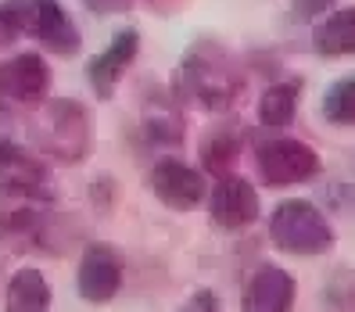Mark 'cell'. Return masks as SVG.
<instances>
[{"mask_svg": "<svg viewBox=\"0 0 355 312\" xmlns=\"http://www.w3.org/2000/svg\"><path fill=\"white\" fill-rule=\"evenodd\" d=\"M176 312H223V305H219V295L216 291H208V287H198L191 298H187Z\"/></svg>", "mask_w": 355, "mask_h": 312, "instance_id": "ffe728a7", "label": "cell"}, {"mask_svg": "<svg viewBox=\"0 0 355 312\" xmlns=\"http://www.w3.org/2000/svg\"><path fill=\"white\" fill-rule=\"evenodd\" d=\"M137 51H140V33L137 29H119L112 36V44L90 61V65H87V79H90V87H94L97 97H112L115 94L119 79L126 76V69L133 65Z\"/></svg>", "mask_w": 355, "mask_h": 312, "instance_id": "7c38bea8", "label": "cell"}, {"mask_svg": "<svg viewBox=\"0 0 355 312\" xmlns=\"http://www.w3.org/2000/svg\"><path fill=\"white\" fill-rule=\"evenodd\" d=\"M327 295H330L334 312H355V273H348V269L334 273Z\"/></svg>", "mask_w": 355, "mask_h": 312, "instance_id": "d6986e66", "label": "cell"}, {"mask_svg": "<svg viewBox=\"0 0 355 312\" xmlns=\"http://www.w3.org/2000/svg\"><path fill=\"white\" fill-rule=\"evenodd\" d=\"M76 291L90 305H108L122 291V259L112 244H90L79 255L76 269Z\"/></svg>", "mask_w": 355, "mask_h": 312, "instance_id": "8992f818", "label": "cell"}, {"mask_svg": "<svg viewBox=\"0 0 355 312\" xmlns=\"http://www.w3.org/2000/svg\"><path fill=\"white\" fill-rule=\"evenodd\" d=\"M151 194L173 212H191V208L205 201L208 183L194 165H187L180 158H162L151 169Z\"/></svg>", "mask_w": 355, "mask_h": 312, "instance_id": "ba28073f", "label": "cell"}, {"mask_svg": "<svg viewBox=\"0 0 355 312\" xmlns=\"http://www.w3.org/2000/svg\"><path fill=\"white\" fill-rule=\"evenodd\" d=\"M298 298V284L284 266L262 262L241 291V312H291Z\"/></svg>", "mask_w": 355, "mask_h": 312, "instance_id": "9c48e42d", "label": "cell"}, {"mask_svg": "<svg viewBox=\"0 0 355 312\" xmlns=\"http://www.w3.org/2000/svg\"><path fill=\"white\" fill-rule=\"evenodd\" d=\"M295 4V15L298 18H316V15H323L327 8H334L338 0H291Z\"/></svg>", "mask_w": 355, "mask_h": 312, "instance_id": "7402d4cb", "label": "cell"}, {"mask_svg": "<svg viewBox=\"0 0 355 312\" xmlns=\"http://www.w3.org/2000/svg\"><path fill=\"white\" fill-rule=\"evenodd\" d=\"M244 151V137L241 130L234 126H216L201 140V165L212 176H223V173H234V162L241 158Z\"/></svg>", "mask_w": 355, "mask_h": 312, "instance_id": "9a60e30c", "label": "cell"}, {"mask_svg": "<svg viewBox=\"0 0 355 312\" xmlns=\"http://www.w3.org/2000/svg\"><path fill=\"white\" fill-rule=\"evenodd\" d=\"M298 115V83L295 79H284L266 87V94L259 97V122L269 130H284L291 126Z\"/></svg>", "mask_w": 355, "mask_h": 312, "instance_id": "2e32d148", "label": "cell"}, {"mask_svg": "<svg viewBox=\"0 0 355 312\" xmlns=\"http://www.w3.org/2000/svg\"><path fill=\"white\" fill-rule=\"evenodd\" d=\"M255 169H259V180L269 187H295V183L316 180L323 173V158L305 140L273 137L255 148Z\"/></svg>", "mask_w": 355, "mask_h": 312, "instance_id": "277c9868", "label": "cell"}, {"mask_svg": "<svg viewBox=\"0 0 355 312\" xmlns=\"http://www.w3.org/2000/svg\"><path fill=\"white\" fill-rule=\"evenodd\" d=\"M269 241L298 259H316L334 248V226L309 198H287L269 216Z\"/></svg>", "mask_w": 355, "mask_h": 312, "instance_id": "6da1fadb", "label": "cell"}, {"mask_svg": "<svg viewBox=\"0 0 355 312\" xmlns=\"http://www.w3.org/2000/svg\"><path fill=\"white\" fill-rule=\"evenodd\" d=\"M208 212L212 223L223 230H244L259 219V191L252 180H244L237 173H223L216 187L208 191Z\"/></svg>", "mask_w": 355, "mask_h": 312, "instance_id": "52a82bcc", "label": "cell"}, {"mask_svg": "<svg viewBox=\"0 0 355 312\" xmlns=\"http://www.w3.org/2000/svg\"><path fill=\"white\" fill-rule=\"evenodd\" d=\"M11 8L22 22V33L36 36L54 54H76L79 51V29L61 8V0H11Z\"/></svg>", "mask_w": 355, "mask_h": 312, "instance_id": "5b68a950", "label": "cell"}, {"mask_svg": "<svg viewBox=\"0 0 355 312\" xmlns=\"http://www.w3.org/2000/svg\"><path fill=\"white\" fill-rule=\"evenodd\" d=\"M180 90L191 97L198 108L205 112H223L237 101L241 90V76L234 72V65L226 61L223 51H216L212 44H201L198 51H191L180 65Z\"/></svg>", "mask_w": 355, "mask_h": 312, "instance_id": "7a4b0ae2", "label": "cell"}, {"mask_svg": "<svg viewBox=\"0 0 355 312\" xmlns=\"http://www.w3.org/2000/svg\"><path fill=\"white\" fill-rule=\"evenodd\" d=\"M90 140H94L90 115L83 104H76V101H51L47 104V112L36 126L40 151L72 165V162H83L90 155Z\"/></svg>", "mask_w": 355, "mask_h": 312, "instance_id": "3957f363", "label": "cell"}, {"mask_svg": "<svg viewBox=\"0 0 355 312\" xmlns=\"http://www.w3.org/2000/svg\"><path fill=\"white\" fill-rule=\"evenodd\" d=\"M144 133L155 144H180L183 140V119L176 108H158L144 115Z\"/></svg>", "mask_w": 355, "mask_h": 312, "instance_id": "ac0fdd59", "label": "cell"}, {"mask_svg": "<svg viewBox=\"0 0 355 312\" xmlns=\"http://www.w3.org/2000/svg\"><path fill=\"white\" fill-rule=\"evenodd\" d=\"M47 205H51V194L44 191V187L0 183V241L22 237V234L36 230Z\"/></svg>", "mask_w": 355, "mask_h": 312, "instance_id": "30bf717a", "label": "cell"}, {"mask_svg": "<svg viewBox=\"0 0 355 312\" xmlns=\"http://www.w3.org/2000/svg\"><path fill=\"white\" fill-rule=\"evenodd\" d=\"M4 312H51V284L40 269L26 266L8 280Z\"/></svg>", "mask_w": 355, "mask_h": 312, "instance_id": "5bb4252c", "label": "cell"}, {"mask_svg": "<svg viewBox=\"0 0 355 312\" xmlns=\"http://www.w3.org/2000/svg\"><path fill=\"white\" fill-rule=\"evenodd\" d=\"M133 0H87V8L97 15H115V11H126Z\"/></svg>", "mask_w": 355, "mask_h": 312, "instance_id": "603a6c76", "label": "cell"}, {"mask_svg": "<svg viewBox=\"0 0 355 312\" xmlns=\"http://www.w3.org/2000/svg\"><path fill=\"white\" fill-rule=\"evenodd\" d=\"M18 36H22V22H18V15H15L11 0H8V4H0V47L15 44Z\"/></svg>", "mask_w": 355, "mask_h": 312, "instance_id": "44dd1931", "label": "cell"}, {"mask_svg": "<svg viewBox=\"0 0 355 312\" xmlns=\"http://www.w3.org/2000/svg\"><path fill=\"white\" fill-rule=\"evenodd\" d=\"M323 119L330 126H355V76L330 83L323 94Z\"/></svg>", "mask_w": 355, "mask_h": 312, "instance_id": "e0dca14e", "label": "cell"}, {"mask_svg": "<svg viewBox=\"0 0 355 312\" xmlns=\"http://www.w3.org/2000/svg\"><path fill=\"white\" fill-rule=\"evenodd\" d=\"M312 47L323 58H348L355 54V8L330 11L312 33Z\"/></svg>", "mask_w": 355, "mask_h": 312, "instance_id": "4fadbf2b", "label": "cell"}, {"mask_svg": "<svg viewBox=\"0 0 355 312\" xmlns=\"http://www.w3.org/2000/svg\"><path fill=\"white\" fill-rule=\"evenodd\" d=\"M51 90V65L40 54H15L0 65V97L11 104H40Z\"/></svg>", "mask_w": 355, "mask_h": 312, "instance_id": "8fae6325", "label": "cell"}]
</instances>
